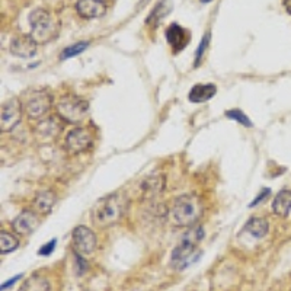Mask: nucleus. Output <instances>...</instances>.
I'll return each instance as SVG.
<instances>
[{"label": "nucleus", "instance_id": "nucleus-22", "mask_svg": "<svg viewBox=\"0 0 291 291\" xmlns=\"http://www.w3.org/2000/svg\"><path fill=\"white\" fill-rule=\"evenodd\" d=\"M87 47H89V43H87V41H80V43L75 44V45H70V47L63 50L60 59L61 60H67V59H71V57H75V56H79L80 52L85 51Z\"/></svg>", "mask_w": 291, "mask_h": 291}, {"label": "nucleus", "instance_id": "nucleus-2", "mask_svg": "<svg viewBox=\"0 0 291 291\" xmlns=\"http://www.w3.org/2000/svg\"><path fill=\"white\" fill-rule=\"evenodd\" d=\"M204 213V203L197 194L176 197L169 207V220L176 227H192Z\"/></svg>", "mask_w": 291, "mask_h": 291}, {"label": "nucleus", "instance_id": "nucleus-6", "mask_svg": "<svg viewBox=\"0 0 291 291\" xmlns=\"http://www.w3.org/2000/svg\"><path fill=\"white\" fill-rule=\"evenodd\" d=\"M61 121L67 124H80L87 117L89 103L76 96H64L56 105Z\"/></svg>", "mask_w": 291, "mask_h": 291}, {"label": "nucleus", "instance_id": "nucleus-10", "mask_svg": "<svg viewBox=\"0 0 291 291\" xmlns=\"http://www.w3.org/2000/svg\"><path fill=\"white\" fill-rule=\"evenodd\" d=\"M40 226V215L32 210H24L12 220V229L19 236H28Z\"/></svg>", "mask_w": 291, "mask_h": 291}, {"label": "nucleus", "instance_id": "nucleus-16", "mask_svg": "<svg viewBox=\"0 0 291 291\" xmlns=\"http://www.w3.org/2000/svg\"><path fill=\"white\" fill-rule=\"evenodd\" d=\"M272 211L280 217H287L291 211V191L283 189L277 194L272 203Z\"/></svg>", "mask_w": 291, "mask_h": 291}, {"label": "nucleus", "instance_id": "nucleus-19", "mask_svg": "<svg viewBox=\"0 0 291 291\" xmlns=\"http://www.w3.org/2000/svg\"><path fill=\"white\" fill-rule=\"evenodd\" d=\"M17 291H50V283L43 275L34 274L26 278Z\"/></svg>", "mask_w": 291, "mask_h": 291}, {"label": "nucleus", "instance_id": "nucleus-26", "mask_svg": "<svg viewBox=\"0 0 291 291\" xmlns=\"http://www.w3.org/2000/svg\"><path fill=\"white\" fill-rule=\"evenodd\" d=\"M76 265H77V274L83 275L85 269L87 268V264H86V261L83 259V257L79 255V253H76Z\"/></svg>", "mask_w": 291, "mask_h": 291}, {"label": "nucleus", "instance_id": "nucleus-20", "mask_svg": "<svg viewBox=\"0 0 291 291\" xmlns=\"http://www.w3.org/2000/svg\"><path fill=\"white\" fill-rule=\"evenodd\" d=\"M165 187V178L160 175H152L143 180V192L146 197H152L156 194H160Z\"/></svg>", "mask_w": 291, "mask_h": 291}, {"label": "nucleus", "instance_id": "nucleus-11", "mask_svg": "<svg viewBox=\"0 0 291 291\" xmlns=\"http://www.w3.org/2000/svg\"><path fill=\"white\" fill-rule=\"evenodd\" d=\"M37 47H38V43L32 38V35L19 34L13 37V40L10 41L9 50L16 57L29 59V57H34L37 54Z\"/></svg>", "mask_w": 291, "mask_h": 291}, {"label": "nucleus", "instance_id": "nucleus-3", "mask_svg": "<svg viewBox=\"0 0 291 291\" xmlns=\"http://www.w3.org/2000/svg\"><path fill=\"white\" fill-rule=\"evenodd\" d=\"M129 199L122 192L101 198L92 208V222L98 227H110L118 223L127 210Z\"/></svg>", "mask_w": 291, "mask_h": 291}, {"label": "nucleus", "instance_id": "nucleus-28", "mask_svg": "<svg viewBox=\"0 0 291 291\" xmlns=\"http://www.w3.org/2000/svg\"><path fill=\"white\" fill-rule=\"evenodd\" d=\"M19 278H22V274H19V275H16V277H13L12 280H9L8 283H3V285H2V291L6 290V288H9V287H12V284L16 283Z\"/></svg>", "mask_w": 291, "mask_h": 291}, {"label": "nucleus", "instance_id": "nucleus-25", "mask_svg": "<svg viewBox=\"0 0 291 291\" xmlns=\"http://www.w3.org/2000/svg\"><path fill=\"white\" fill-rule=\"evenodd\" d=\"M56 245H57V240L52 239L50 240L48 243H45L43 248H40V250H38V255H43V257H48L50 253H51L52 250H54V248H56Z\"/></svg>", "mask_w": 291, "mask_h": 291}, {"label": "nucleus", "instance_id": "nucleus-1", "mask_svg": "<svg viewBox=\"0 0 291 291\" xmlns=\"http://www.w3.org/2000/svg\"><path fill=\"white\" fill-rule=\"evenodd\" d=\"M206 233L201 226H192L188 231L182 236L180 242L172 250L171 265L176 271H184L191 264H194L198 258L201 257V250L198 245L204 239Z\"/></svg>", "mask_w": 291, "mask_h": 291}, {"label": "nucleus", "instance_id": "nucleus-5", "mask_svg": "<svg viewBox=\"0 0 291 291\" xmlns=\"http://www.w3.org/2000/svg\"><path fill=\"white\" fill-rule=\"evenodd\" d=\"M21 102L26 115L32 120H38L45 117L51 110L52 96L45 89H31L24 94Z\"/></svg>", "mask_w": 291, "mask_h": 291}, {"label": "nucleus", "instance_id": "nucleus-14", "mask_svg": "<svg viewBox=\"0 0 291 291\" xmlns=\"http://www.w3.org/2000/svg\"><path fill=\"white\" fill-rule=\"evenodd\" d=\"M57 203V197L52 191H40L34 198V208L38 214L47 215Z\"/></svg>", "mask_w": 291, "mask_h": 291}, {"label": "nucleus", "instance_id": "nucleus-21", "mask_svg": "<svg viewBox=\"0 0 291 291\" xmlns=\"http://www.w3.org/2000/svg\"><path fill=\"white\" fill-rule=\"evenodd\" d=\"M17 246H19V242L13 234H10L5 230L0 231V252H2V255L13 252Z\"/></svg>", "mask_w": 291, "mask_h": 291}, {"label": "nucleus", "instance_id": "nucleus-27", "mask_svg": "<svg viewBox=\"0 0 291 291\" xmlns=\"http://www.w3.org/2000/svg\"><path fill=\"white\" fill-rule=\"evenodd\" d=\"M268 195H269V189H268V188H265V189H264V191H261V194L258 195L257 199H255V201H253V203H252V204H250V206H249V207L258 206V203H259V201H264V199H265V198L268 197Z\"/></svg>", "mask_w": 291, "mask_h": 291}, {"label": "nucleus", "instance_id": "nucleus-17", "mask_svg": "<svg viewBox=\"0 0 291 291\" xmlns=\"http://www.w3.org/2000/svg\"><path fill=\"white\" fill-rule=\"evenodd\" d=\"M61 129L63 127H61L60 121L57 120L56 117H50V118L40 121L35 133L38 136H43V137H56L61 131Z\"/></svg>", "mask_w": 291, "mask_h": 291}, {"label": "nucleus", "instance_id": "nucleus-29", "mask_svg": "<svg viewBox=\"0 0 291 291\" xmlns=\"http://www.w3.org/2000/svg\"><path fill=\"white\" fill-rule=\"evenodd\" d=\"M283 5L284 8H285V10L291 15V0H283Z\"/></svg>", "mask_w": 291, "mask_h": 291}, {"label": "nucleus", "instance_id": "nucleus-12", "mask_svg": "<svg viewBox=\"0 0 291 291\" xmlns=\"http://www.w3.org/2000/svg\"><path fill=\"white\" fill-rule=\"evenodd\" d=\"M76 12L83 19H96L106 13V5L103 0H77Z\"/></svg>", "mask_w": 291, "mask_h": 291}, {"label": "nucleus", "instance_id": "nucleus-23", "mask_svg": "<svg viewBox=\"0 0 291 291\" xmlns=\"http://www.w3.org/2000/svg\"><path fill=\"white\" fill-rule=\"evenodd\" d=\"M226 117L230 118V120L238 121L243 127H252V121L249 120L248 117L243 114V111H240V110H230V111L226 112Z\"/></svg>", "mask_w": 291, "mask_h": 291}, {"label": "nucleus", "instance_id": "nucleus-18", "mask_svg": "<svg viewBox=\"0 0 291 291\" xmlns=\"http://www.w3.org/2000/svg\"><path fill=\"white\" fill-rule=\"evenodd\" d=\"M245 230L250 233L253 238L257 239H262L264 236H266V233L269 230V224L265 219L262 217H252L246 224H245Z\"/></svg>", "mask_w": 291, "mask_h": 291}, {"label": "nucleus", "instance_id": "nucleus-8", "mask_svg": "<svg viewBox=\"0 0 291 291\" xmlns=\"http://www.w3.org/2000/svg\"><path fill=\"white\" fill-rule=\"evenodd\" d=\"M98 240L96 234L86 226H77L73 230V248L75 253H79L82 257L92 255L96 249Z\"/></svg>", "mask_w": 291, "mask_h": 291}, {"label": "nucleus", "instance_id": "nucleus-30", "mask_svg": "<svg viewBox=\"0 0 291 291\" xmlns=\"http://www.w3.org/2000/svg\"><path fill=\"white\" fill-rule=\"evenodd\" d=\"M203 3H208V2H211V0H201Z\"/></svg>", "mask_w": 291, "mask_h": 291}, {"label": "nucleus", "instance_id": "nucleus-24", "mask_svg": "<svg viewBox=\"0 0 291 291\" xmlns=\"http://www.w3.org/2000/svg\"><path fill=\"white\" fill-rule=\"evenodd\" d=\"M208 41H210V32H207V34L203 37V40H201V44H199V47H198L197 50V56H195V66L199 64V60H201L203 54L206 51L207 45H208Z\"/></svg>", "mask_w": 291, "mask_h": 291}, {"label": "nucleus", "instance_id": "nucleus-9", "mask_svg": "<svg viewBox=\"0 0 291 291\" xmlns=\"http://www.w3.org/2000/svg\"><path fill=\"white\" fill-rule=\"evenodd\" d=\"M92 144H94V136L85 127H76L66 137V147L75 154L86 152Z\"/></svg>", "mask_w": 291, "mask_h": 291}, {"label": "nucleus", "instance_id": "nucleus-15", "mask_svg": "<svg viewBox=\"0 0 291 291\" xmlns=\"http://www.w3.org/2000/svg\"><path fill=\"white\" fill-rule=\"evenodd\" d=\"M217 94V87L213 83H198L192 86V89L189 90L188 99L194 103H203L210 101L214 95Z\"/></svg>", "mask_w": 291, "mask_h": 291}, {"label": "nucleus", "instance_id": "nucleus-4", "mask_svg": "<svg viewBox=\"0 0 291 291\" xmlns=\"http://www.w3.org/2000/svg\"><path fill=\"white\" fill-rule=\"evenodd\" d=\"M29 25L31 35L38 44L50 43L60 31V22L45 9H35L31 12Z\"/></svg>", "mask_w": 291, "mask_h": 291}, {"label": "nucleus", "instance_id": "nucleus-7", "mask_svg": "<svg viewBox=\"0 0 291 291\" xmlns=\"http://www.w3.org/2000/svg\"><path fill=\"white\" fill-rule=\"evenodd\" d=\"M22 102L21 99L12 98L2 105V112H0V131L2 133H9L16 127L22 118Z\"/></svg>", "mask_w": 291, "mask_h": 291}, {"label": "nucleus", "instance_id": "nucleus-13", "mask_svg": "<svg viewBox=\"0 0 291 291\" xmlns=\"http://www.w3.org/2000/svg\"><path fill=\"white\" fill-rule=\"evenodd\" d=\"M166 40H168V43L171 44L172 50L178 52L188 43V32L178 24H172L166 29Z\"/></svg>", "mask_w": 291, "mask_h": 291}]
</instances>
